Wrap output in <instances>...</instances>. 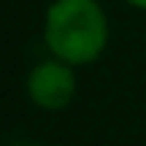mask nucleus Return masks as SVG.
I'll list each match as a JSON object with an SVG mask.
<instances>
[{"instance_id":"7ed1b4c3","label":"nucleus","mask_w":146,"mask_h":146,"mask_svg":"<svg viewBox=\"0 0 146 146\" xmlns=\"http://www.w3.org/2000/svg\"><path fill=\"white\" fill-rule=\"evenodd\" d=\"M127 5H133V8H138V11H146V0H125Z\"/></svg>"},{"instance_id":"f257e3e1","label":"nucleus","mask_w":146,"mask_h":146,"mask_svg":"<svg viewBox=\"0 0 146 146\" xmlns=\"http://www.w3.org/2000/svg\"><path fill=\"white\" fill-rule=\"evenodd\" d=\"M43 41L52 57L89 65L108 46V16L98 0H54L43 16Z\"/></svg>"},{"instance_id":"20e7f679","label":"nucleus","mask_w":146,"mask_h":146,"mask_svg":"<svg viewBox=\"0 0 146 146\" xmlns=\"http://www.w3.org/2000/svg\"><path fill=\"white\" fill-rule=\"evenodd\" d=\"M11 146H27V143H11Z\"/></svg>"},{"instance_id":"f03ea898","label":"nucleus","mask_w":146,"mask_h":146,"mask_svg":"<svg viewBox=\"0 0 146 146\" xmlns=\"http://www.w3.org/2000/svg\"><path fill=\"white\" fill-rule=\"evenodd\" d=\"M76 73L65 60H46L38 62L27 76V95L43 111H62L76 98Z\"/></svg>"}]
</instances>
